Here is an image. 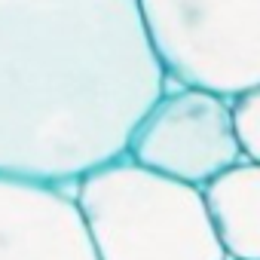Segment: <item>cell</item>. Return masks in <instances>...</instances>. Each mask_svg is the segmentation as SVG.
<instances>
[{"label":"cell","mask_w":260,"mask_h":260,"mask_svg":"<svg viewBox=\"0 0 260 260\" xmlns=\"http://www.w3.org/2000/svg\"><path fill=\"white\" fill-rule=\"evenodd\" d=\"M166 89L138 0H0V175L80 184Z\"/></svg>","instance_id":"6da1fadb"},{"label":"cell","mask_w":260,"mask_h":260,"mask_svg":"<svg viewBox=\"0 0 260 260\" xmlns=\"http://www.w3.org/2000/svg\"><path fill=\"white\" fill-rule=\"evenodd\" d=\"M98 260H226L202 187L116 159L74 193Z\"/></svg>","instance_id":"7a4b0ae2"},{"label":"cell","mask_w":260,"mask_h":260,"mask_svg":"<svg viewBox=\"0 0 260 260\" xmlns=\"http://www.w3.org/2000/svg\"><path fill=\"white\" fill-rule=\"evenodd\" d=\"M169 83L239 98L260 86V0H138Z\"/></svg>","instance_id":"3957f363"},{"label":"cell","mask_w":260,"mask_h":260,"mask_svg":"<svg viewBox=\"0 0 260 260\" xmlns=\"http://www.w3.org/2000/svg\"><path fill=\"white\" fill-rule=\"evenodd\" d=\"M128 159L190 187L211 184L245 162L233 125V101L190 86L166 89L138 125Z\"/></svg>","instance_id":"277c9868"},{"label":"cell","mask_w":260,"mask_h":260,"mask_svg":"<svg viewBox=\"0 0 260 260\" xmlns=\"http://www.w3.org/2000/svg\"><path fill=\"white\" fill-rule=\"evenodd\" d=\"M0 260H98L74 196L0 175Z\"/></svg>","instance_id":"5b68a950"},{"label":"cell","mask_w":260,"mask_h":260,"mask_svg":"<svg viewBox=\"0 0 260 260\" xmlns=\"http://www.w3.org/2000/svg\"><path fill=\"white\" fill-rule=\"evenodd\" d=\"M226 260H260V166L239 162L202 187Z\"/></svg>","instance_id":"8992f818"},{"label":"cell","mask_w":260,"mask_h":260,"mask_svg":"<svg viewBox=\"0 0 260 260\" xmlns=\"http://www.w3.org/2000/svg\"><path fill=\"white\" fill-rule=\"evenodd\" d=\"M233 125L242 156L260 166V86L233 98Z\"/></svg>","instance_id":"52a82bcc"}]
</instances>
